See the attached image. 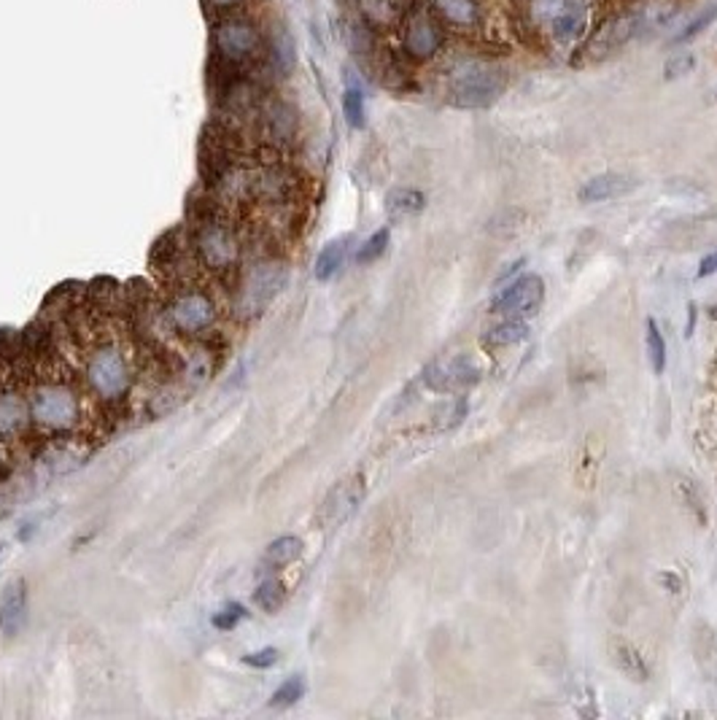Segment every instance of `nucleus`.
<instances>
[{"label":"nucleus","instance_id":"32","mask_svg":"<svg viewBox=\"0 0 717 720\" xmlns=\"http://www.w3.org/2000/svg\"><path fill=\"white\" fill-rule=\"evenodd\" d=\"M386 246H389V230H378L362 248H358L356 262H358V264H370V262H375V259L386 251Z\"/></svg>","mask_w":717,"mask_h":720},{"label":"nucleus","instance_id":"8","mask_svg":"<svg viewBox=\"0 0 717 720\" xmlns=\"http://www.w3.org/2000/svg\"><path fill=\"white\" fill-rule=\"evenodd\" d=\"M502 93H504V73L491 65L470 62L454 73L451 101L459 109H467V111L488 109L499 101Z\"/></svg>","mask_w":717,"mask_h":720},{"label":"nucleus","instance_id":"37","mask_svg":"<svg viewBox=\"0 0 717 720\" xmlns=\"http://www.w3.org/2000/svg\"><path fill=\"white\" fill-rule=\"evenodd\" d=\"M712 273H717V251L709 254V256H704L701 264H698V279H706Z\"/></svg>","mask_w":717,"mask_h":720},{"label":"nucleus","instance_id":"17","mask_svg":"<svg viewBox=\"0 0 717 720\" xmlns=\"http://www.w3.org/2000/svg\"><path fill=\"white\" fill-rule=\"evenodd\" d=\"M30 418V402L22 394L0 389V442L20 440Z\"/></svg>","mask_w":717,"mask_h":720},{"label":"nucleus","instance_id":"34","mask_svg":"<svg viewBox=\"0 0 717 720\" xmlns=\"http://www.w3.org/2000/svg\"><path fill=\"white\" fill-rule=\"evenodd\" d=\"M243 618H246V607L232 602V604H227L222 612H216V615H213V626H216V628H222V632H230V628H235V626H238Z\"/></svg>","mask_w":717,"mask_h":720},{"label":"nucleus","instance_id":"16","mask_svg":"<svg viewBox=\"0 0 717 720\" xmlns=\"http://www.w3.org/2000/svg\"><path fill=\"white\" fill-rule=\"evenodd\" d=\"M28 618V583L22 578L12 580L0 596V632L17 637Z\"/></svg>","mask_w":717,"mask_h":720},{"label":"nucleus","instance_id":"29","mask_svg":"<svg viewBox=\"0 0 717 720\" xmlns=\"http://www.w3.org/2000/svg\"><path fill=\"white\" fill-rule=\"evenodd\" d=\"M648 353H650V365L656 373H664L666 368V345H664V337L658 332V324L650 319L648 321Z\"/></svg>","mask_w":717,"mask_h":720},{"label":"nucleus","instance_id":"24","mask_svg":"<svg viewBox=\"0 0 717 720\" xmlns=\"http://www.w3.org/2000/svg\"><path fill=\"white\" fill-rule=\"evenodd\" d=\"M254 602L262 612H278L286 602V586L278 578H267L256 586Z\"/></svg>","mask_w":717,"mask_h":720},{"label":"nucleus","instance_id":"7","mask_svg":"<svg viewBox=\"0 0 717 720\" xmlns=\"http://www.w3.org/2000/svg\"><path fill=\"white\" fill-rule=\"evenodd\" d=\"M262 44H264L262 30L248 17H240L238 12L219 17L213 28V49L224 65H232V68L248 65L251 60L259 57Z\"/></svg>","mask_w":717,"mask_h":720},{"label":"nucleus","instance_id":"11","mask_svg":"<svg viewBox=\"0 0 717 720\" xmlns=\"http://www.w3.org/2000/svg\"><path fill=\"white\" fill-rule=\"evenodd\" d=\"M645 28V20H642V12H625V14H617L612 20H607L585 44V54L591 60H604L609 54H615L617 49H623L625 44H632L640 30Z\"/></svg>","mask_w":717,"mask_h":720},{"label":"nucleus","instance_id":"5","mask_svg":"<svg viewBox=\"0 0 717 720\" xmlns=\"http://www.w3.org/2000/svg\"><path fill=\"white\" fill-rule=\"evenodd\" d=\"M286 284V267L281 262H256L248 270H240L235 281V311L243 319H256L264 313Z\"/></svg>","mask_w":717,"mask_h":720},{"label":"nucleus","instance_id":"13","mask_svg":"<svg viewBox=\"0 0 717 720\" xmlns=\"http://www.w3.org/2000/svg\"><path fill=\"white\" fill-rule=\"evenodd\" d=\"M365 497V481L362 478H348V481H340L324 499L321 510H318V521L332 529V526H340L342 521H348L353 515V510L358 507Z\"/></svg>","mask_w":717,"mask_h":720},{"label":"nucleus","instance_id":"33","mask_svg":"<svg viewBox=\"0 0 717 720\" xmlns=\"http://www.w3.org/2000/svg\"><path fill=\"white\" fill-rule=\"evenodd\" d=\"M564 6V0H531L528 4V14L536 25H548Z\"/></svg>","mask_w":717,"mask_h":720},{"label":"nucleus","instance_id":"19","mask_svg":"<svg viewBox=\"0 0 717 720\" xmlns=\"http://www.w3.org/2000/svg\"><path fill=\"white\" fill-rule=\"evenodd\" d=\"M629 190H632V178H625L620 173H604V175L591 178V182L580 190V200L583 203H601L609 198H620Z\"/></svg>","mask_w":717,"mask_h":720},{"label":"nucleus","instance_id":"6","mask_svg":"<svg viewBox=\"0 0 717 720\" xmlns=\"http://www.w3.org/2000/svg\"><path fill=\"white\" fill-rule=\"evenodd\" d=\"M246 117L254 127V138L262 141L267 151H281L300 135V114L284 98H262Z\"/></svg>","mask_w":717,"mask_h":720},{"label":"nucleus","instance_id":"23","mask_svg":"<svg viewBox=\"0 0 717 720\" xmlns=\"http://www.w3.org/2000/svg\"><path fill=\"white\" fill-rule=\"evenodd\" d=\"M348 243H350V238H337V240H332L329 246L321 248V254L316 259V279L318 281H329L337 273V270L342 267Z\"/></svg>","mask_w":717,"mask_h":720},{"label":"nucleus","instance_id":"36","mask_svg":"<svg viewBox=\"0 0 717 720\" xmlns=\"http://www.w3.org/2000/svg\"><path fill=\"white\" fill-rule=\"evenodd\" d=\"M246 4V0H208V6L219 14V17H224V14H235L240 6Z\"/></svg>","mask_w":717,"mask_h":720},{"label":"nucleus","instance_id":"38","mask_svg":"<svg viewBox=\"0 0 717 720\" xmlns=\"http://www.w3.org/2000/svg\"><path fill=\"white\" fill-rule=\"evenodd\" d=\"M658 580H661V583H664L669 591H674V594H677V591H682V580H680L677 575H672V572H661V578H658Z\"/></svg>","mask_w":717,"mask_h":720},{"label":"nucleus","instance_id":"27","mask_svg":"<svg viewBox=\"0 0 717 720\" xmlns=\"http://www.w3.org/2000/svg\"><path fill=\"white\" fill-rule=\"evenodd\" d=\"M526 332H528V329H526L523 321H504V324L494 327V329L486 335V343H488V345H512V343L523 340Z\"/></svg>","mask_w":717,"mask_h":720},{"label":"nucleus","instance_id":"20","mask_svg":"<svg viewBox=\"0 0 717 720\" xmlns=\"http://www.w3.org/2000/svg\"><path fill=\"white\" fill-rule=\"evenodd\" d=\"M270 68L278 78H286L292 76L294 65H297V46H294V38L286 28H278L270 38Z\"/></svg>","mask_w":717,"mask_h":720},{"label":"nucleus","instance_id":"1","mask_svg":"<svg viewBox=\"0 0 717 720\" xmlns=\"http://www.w3.org/2000/svg\"><path fill=\"white\" fill-rule=\"evenodd\" d=\"M187 238H189V248H192L197 267L219 276L222 281H227V279L238 281L240 270H243L240 267L243 240H240L224 206H219L213 200L205 208H200L192 216V224L187 227Z\"/></svg>","mask_w":717,"mask_h":720},{"label":"nucleus","instance_id":"15","mask_svg":"<svg viewBox=\"0 0 717 720\" xmlns=\"http://www.w3.org/2000/svg\"><path fill=\"white\" fill-rule=\"evenodd\" d=\"M545 297V284L540 276H523L518 279L502 297H496L494 311L502 316H531L536 313Z\"/></svg>","mask_w":717,"mask_h":720},{"label":"nucleus","instance_id":"35","mask_svg":"<svg viewBox=\"0 0 717 720\" xmlns=\"http://www.w3.org/2000/svg\"><path fill=\"white\" fill-rule=\"evenodd\" d=\"M278 651L276 648H262V651H256V653H248V656H243V661L248 664V667H256V669H270V667H276L278 664Z\"/></svg>","mask_w":717,"mask_h":720},{"label":"nucleus","instance_id":"12","mask_svg":"<svg viewBox=\"0 0 717 720\" xmlns=\"http://www.w3.org/2000/svg\"><path fill=\"white\" fill-rule=\"evenodd\" d=\"M591 25V6L588 0H564L561 12L548 22V36L556 46L580 44Z\"/></svg>","mask_w":717,"mask_h":720},{"label":"nucleus","instance_id":"31","mask_svg":"<svg viewBox=\"0 0 717 720\" xmlns=\"http://www.w3.org/2000/svg\"><path fill=\"white\" fill-rule=\"evenodd\" d=\"M693 68H696V54H690V52H677V54H672V57L664 62V78H666V81H677V78L688 76Z\"/></svg>","mask_w":717,"mask_h":720},{"label":"nucleus","instance_id":"26","mask_svg":"<svg viewBox=\"0 0 717 720\" xmlns=\"http://www.w3.org/2000/svg\"><path fill=\"white\" fill-rule=\"evenodd\" d=\"M615 659H617V664H620V669L629 675V677H634V680H645L648 677V667L642 664V659H640V653L634 651V648H629V645H623V643H617L615 645Z\"/></svg>","mask_w":717,"mask_h":720},{"label":"nucleus","instance_id":"30","mask_svg":"<svg viewBox=\"0 0 717 720\" xmlns=\"http://www.w3.org/2000/svg\"><path fill=\"white\" fill-rule=\"evenodd\" d=\"M302 693H305V680L294 675L284 685H278V691L273 693V707H292L302 699Z\"/></svg>","mask_w":717,"mask_h":720},{"label":"nucleus","instance_id":"3","mask_svg":"<svg viewBox=\"0 0 717 720\" xmlns=\"http://www.w3.org/2000/svg\"><path fill=\"white\" fill-rule=\"evenodd\" d=\"M84 381L98 400L109 405L122 402L133 384L125 351L117 343H98L84 359Z\"/></svg>","mask_w":717,"mask_h":720},{"label":"nucleus","instance_id":"25","mask_svg":"<svg viewBox=\"0 0 717 720\" xmlns=\"http://www.w3.org/2000/svg\"><path fill=\"white\" fill-rule=\"evenodd\" d=\"M342 114H345V122L353 127V130H362L365 127V95L358 86H348L345 95H342Z\"/></svg>","mask_w":717,"mask_h":720},{"label":"nucleus","instance_id":"21","mask_svg":"<svg viewBox=\"0 0 717 720\" xmlns=\"http://www.w3.org/2000/svg\"><path fill=\"white\" fill-rule=\"evenodd\" d=\"M300 556H302V539H297V537H278V539H273V543L264 548L262 564L267 570H284V567L294 564Z\"/></svg>","mask_w":717,"mask_h":720},{"label":"nucleus","instance_id":"4","mask_svg":"<svg viewBox=\"0 0 717 720\" xmlns=\"http://www.w3.org/2000/svg\"><path fill=\"white\" fill-rule=\"evenodd\" d=\"M28 402H30L33 421L52 432H70L73 426H78L84 416L81 397L57 378H44V381L38 378Z\"/></svg>","mask_w":717,"mask_h":720},{"label":"nucleus","instance_id":"40","mask_svg":"<svg viewBox=\"0 0 717 720\" xmlns=\"http://www.w3.org/2000/svg\"><path fill=\"white\" fill-rule=\"evenodd\" d=\"M0 559H4V546H0Z\"/></svg>","mask_w":717,"mask_h":720},{"label":"nucleus","instance_id":"39","mask_svg":"<svg viewBox=\"0 0 717 720\" xmlns=\"http://www.w3.org/2000/svg\"><path fill=\"white\" fill-rule=\"evenodd\" d=\"M9 513H12V499L0 494V518H6Z\"/></svg>","mask_w":717,"mask_h":720},{"label":"nucleus","instance_id":"2","mask_svg":"<svg viewBox=\"0 0 717 720\" xmlns=\"http://www.w3.org/2000/svg\"><path fill=\"white\" fill-rule=\"evenodd\" d=\"M159 316L173 335L195 343H208L216 332L219 305L205 287L192 284L189 279L167 289V297L159 305Z\"/></svg>","mask_w":717,"mask_h":720},{"label":"nucleus","instance_id":"9","mask_svg":"<svg viewBox=\"0 0 717 720\" xmlns=\"http://www.w3.org/2000/svg\"><path fill=\"white\" fill-rule=\"evenodd\" d=\"M399 44L402 52L410 62H431L445 44V30L439 28V22L431 17L429 9H418L410 12L407 17H402V28H399Z\"/></svg>","mask_w":717,"mask_h":720},{"label":"nucleus","instance_id":"22","mask_svg":"<svg viewBox=\"0 0 717 720\" xmlns=\"http://www.w3.org/2000/svg\"><path fill=\"white\" fill-rule=\"evenodd\" d=\"M423 206H426L423 192L407 190V187H399V190L389 192V198H386V211H389L391 219H405V216L421 214Z\"/></svg>","mask_w":717,"mask_h":720},{"label":"nucleus","instance_id":"14","mask_svg":"<svg viewBox=\"0 0 717 720\" xmlns=\"http://www.w3.org/2000/svg\"><path fill=\"white\" fill-rule=\"evenodd\" d=\"M480 381V368L470 356H456L426 370V384L437 392H464Z\"/></svg>","mask_w":717,"mask_h":720},{"label":"nucleus","instance_id":"18","mask_svg":"<svg viewBox=\"0 0 717 720\" xmlns=\"http://www.w3.org/2000/svg\"><path fill=\"white\" fill-rule=\"evenodd\" d=\"M353 6L362 17V25L370 30H389L402 22L399 0H353Z\"/></svg>","mask_w":717,"mask_h":720},{"label":"nucleus","instance_id":"10","mask_svg":"<svg viewBox=\"0 0 717 720\" xmlns=\"http://www.w3.org/2000/svg\"><path fill=\"white\" fill-rule=\"evenodd\" d=\"M429 12L445 33L480 36L486 30L483 0H429Z\"/></svg>","mask_w":717,"mask_h":720},{"label":"nucleus","instance_id":"28","mask_svg":"<svg viewBox=\"0 0 717 720\" xmlns=\"http://www.w3.org/2000/svg\"><path fill=\"white\" fill-rule=\"evenodd\" d=\"M717 20V6H706L704 12H698L677 36H674V44H685V41H690V38H696V36H701L712 22Z\"/></svg>","mask_w":717,"mask_h":720}]
</instances>
